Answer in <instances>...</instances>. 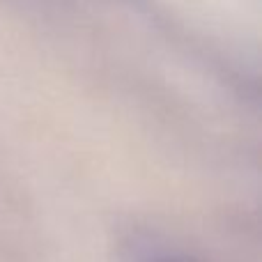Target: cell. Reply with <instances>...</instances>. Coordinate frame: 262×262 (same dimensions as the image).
Returning <instances> with one entry per match:
<instances>
[{
    "mask_svg": "<svg viewBox=\"0 0 262 262\" xmlns=\"http://www.w3.org/2000/svg\"><path fill=\"white\" fill-rule=\"evenodd\" d=\"M122 262H191L184 253L157 242H136L127 249Z\"/></svg>",
    "mask_w": 262,
    "mask_h": 262,
    "instance_id": "6da1fadb",
    "label": "cell"
}]
</instances>
